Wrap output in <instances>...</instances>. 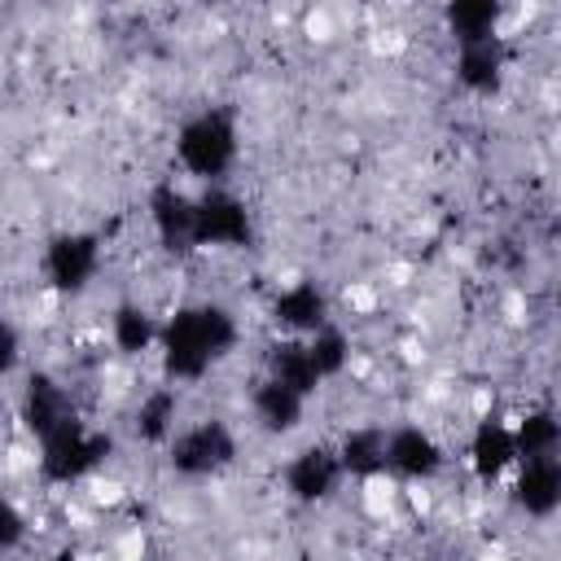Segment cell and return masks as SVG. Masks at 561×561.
I'll return each instance as SVG.
<instances>
[{"instance_id": "18", "label": "cell", "mask_w": 561, "mask_h": 561, "mask_svg": "<svg viewBox=\"0 0 561 561\" xmlns=\"http://www.w3.org/2000/svg\"><path fill=\"white\" fill-rule=\"evenodd\" d=\"M267 377L280 381V386H289V390L302 394V399H311V394L324 386V381L316 377L311 359H307L302 337H280V342L267 346Z\"/></svg>"}, {"instance_id": "25", "label": "cell", "mask_w": 561, "mask_h": 561, "mask_svg": "<svg viewBox=\"0 0 561 561\" xmlns=\"http://www.w3.org/2000/svg\"><path fill=\"white\" fill-rule=\"evenodd\" d=\"M0 561H13V557H0Z\"/></svg>"}, {"instance_id": "5", "label": "cell", "mask_w": 561, "mask_h": 561, "mask_svg": "<svg viewBox=\"0 0 561 561\" xmlns=\"http://www.w3.org/2000/svg\"><path fill=\"white\" fill-rule=\"evenodd\" d=\"M193 237L197 250H241L254 241V219L245 210V202L219 184H206L193 197Z\"/></svg>"}, {"instance_id": "15", "label": "cell", "mask_w": 561, "mask_h": 561, "mask_svg": "<svg viewBox=\"0 0 561 561\" xmlns=\"http://www.w3.org/2000/svg\"><path fill=\"white\" fill-rule=\"evenodd\" d=\"M250 412H254V425H259L263 434L280 438V434H294V430L302 425L307 399H302V394H294L289 386H280V381L263 377V381L254 386V394H250Z\"/></svg>"}, {"instance_id": "17", "label": "cell", "mask_w": 561, "mask_h": 561, "mask_svg": "<svg viewBox=\"0 0 561 561\" xmlns=\"http://www.w3.org/2000/svg\"><path fill=\"white\" fill-rule=\"evenodd\" d=\"M158 329H162V320L149 307L131 302V298L118 302L114 316H110V342H114L118 355H145V351H153L158 346Z\"/></svg>"}, {"instance_id": "3", "label": "cell", "mask_w": 561, "mask_h": 561, "mask_svg": "<svg viewBox=\"0 0 561 561\" xmlns=\"http://www.w3.org/2000/svg\"><path fill=\"white\" fill-rule=\"evenodd\" d=\"M110 456H114V438L105 430L83 425L79 416L61 421L53 434L39 438V473L57 486H70V482L96 473Z\"/></svg>"}, {"instance_id": "13", "label": "cell", "mask_w": 561, "mask_h": 561, "mask_svg": "<svg viewBox=\"0 0 561 561\" xmlns=\"http://www.w3.org/2000/svg\"><path fill=\"white\" fill-rule=\"evenodd\" d=\"M513 504L543 522L561 508V456H530L517 460V478H513Z\"/></svg>"}, {"instance_id": "12", "label": "cell", "mask_w": 561, "mask_h": 561, "mask_svg": "<svg viewBox=\"0 0 561 561\" xmlns=\"http://www.w3.org/2000/svg\"><path fill=\"white\" fill-rule=\"evenodd\" d=\"M272 324L285 333V337H311L316 329L333 324L329 316V294L316 285V280H294L285 285L276 298H272Z\"/></svg>"}, {"instance_id": "22", "label": "cell", "mask_w": 561, "mask_h": 561, "mask_svg": "<svg viewBox=\"0 0 561 561\" xmlns=\"http://www.w3.org/2000/svg\"><path fill=\"white\" fill-rule=\"evenodd\" d=\"M302 346H307V359H311V368H316L320 381L342 377V368L351 364V337H346L337 324L316 329L311 337H302Z\"/></svg>"}, {"instance_id": "6", "label": "cell", "mask_w": 561, "mask_h": 561, "mask_svg": "<svg viewBox=\"0 0 561 561\" xmlns=\"http://www.w3.org/2000/svg\"><path fill=\"white\" fill-rule=\"evenodd\" d=\"M39 267H44V285H48L53 294L79 298V294L96 280V267H101V237H96V232H83V228L57 232V237H48Z\"/></svg>"}, {"instance_id": "11", "label": "cell", "mask_w": 561, "mask_h": 561, "mask_svg": "<svg viewBox=\"0 0 561 561\" xmlns=\"http://www.w3.org/2000/svg\"><path fill=\"white\" fill-rule=\"evenodd\" d=\"M508 53L513 48L504 35L456 44V83L473 96H495L504 88V75H508Z\"/></svg>"}, {"instance_id": "10", "label": "cell", "mask_w": 561, "mask_h": 561, "mask_svg": "<svg viewBox=\"0 0 561 561\" xmlns=\"http://www.w3.org/2000/svg\"><path fill=\"white\" fill-rule=\"evenodd\" d=\"M386 473L408 482H430L443 473V447L421 425H394L386 430Z\"/></svg>"}, {"instance_id": "9", "label": "cell", "mask_w": 561, "mask_h": 561, "mask_svg": "<svg viewBox=\"0 0 561 561\" xmlns=\"http://www.w3.org/2000/svg\"><path fill=\"white\" fill-rule=\"evenodd\" d=\"M70 416H79V412H75L66 386H61L53 373H44V368L26 373L22 394H18V421H22V430L35 434V438H44V434H53L61 421H70Z\"/></svg>"}, {"instance_id": "4", "label": "cell", "mask_w": 561, "mask_h": 561, "mask_svg": "<svg viewBox=\"0 0 561 561\" xmlns=\"http://www.w3.org/2000/svg\"><path fill=\"white\" fill-rule=\"evenodd\" d=\"M237 460V434L224 416H202L171 434L167 465L175 478H215Z\"/></svg>"}, {"instance_id": "23", "label": "cell", "mask_w": 561, "mask_h": 561, "mask_svg": "<svg viewBox=\"0 0 561 561\" xmlns=\"http://www.w3.org/2000/svg\"><path fill=\"white\" fill-rule=\"evenodd\" d=\"M26 539V513L0 491V557H13Z\"/></svg>"}, {"instance_id": "20", "label": "cell", "mask_w": 561, "mask_h": 561, "mask_svg": "<svg viewBox=\"0 0 561 561\" xmlns=\"http://www.w3.org/2000/svg\"><path fill=\"white\" fill-rule=\"evenodd\" d=\"M175 416H180V390L175 386H153L140 403H136V416H131V430L140 443H171L175 434Z\"/></svg>"}, {"instance_id": "14", "label": "cell", "mask_w": 561, "mask_h": 561, "mask_svg": "<svg viewBox=\"0 0 561 561\" xmlns=\"http://www.w3.org/2000/svg\"><path fill=\"white\" fill-rule=\"evenodd\" d=\"M517 465V443H513V425H504L500 416H482L469 434V469L478 482H500L508 469Z\"/></svg>"}, {"instance_id": "7", "label": "cell", "mask_w": 561, "mask_h": 561, "mask_svg": "<svg viewBox=\"0 0 561 561\" xmlns=\"http://www.w3.org/2000/svg\"><path fill=\"white\" fill-rule=\"evenodd\" d=\"M342 486V465L329 443H307L285 465V491L298 504H324Z\"/></svg>"}, {"instance_id": "16", "label": "cell", "mask_w": 561, "mask_h": 561, "mask_svg": "<svg viewBox=\"0 0 561 561\" xmlns=\"http://www.w3.org/2000/svg\"><path fill=\"white\" fill-rule=\"evenodd\" d=\"M337 465H342V478H381L386 473V430L381 425H355L337 438Z\"/></svg>"}, {"instance_id": "8", "label": "cell", "mask_w": 561, "mask_h": 561, "mask_svg": "<svg viewBox=\"0 0 561 561\" xmlns=\"http://www.w3.org/2000/svg\"><path fill=\"white\" fill-rule=\"evenodd\" d=\"M149 224H153V237L167 254L184 259L197 250V237H193V197L184 188H175L171 180L153 184L149 188Z\"/></svg>"}, {"instance_id": "24", "label": "cell", "mask_w": 561, "mask_h": 561, "mask_svg": "<svg viewBox=\"0 0 561 561\" xmlns=\"http://www.w3.org/2000/svg\"><path fill=\"white\" fill-rule=\"evenodd\" d=\"M18 364H22V333H18V324L9 316H0V381L13 377Z\"/></svg>"}, {"instance_id": "19", "label": "cell", "mask_w": 561, "mask_h": 561, "mask_svg": "<svg viewBox=\"0 0 561 561\" xmlns=\"http://www.w3.org/2000/svg\"><path fill=\"white\" fill-rule=\"evenodd\" d=\"M443 22H447V35H451L456 44H473V39L500 35L504 4H500V0H451V4L443 9Z\"/></svg>"}, {"instance_id": "1", "label": "cell", "mask_w": 561, "mask_h": 561, "mask_svg": "<svg viewBox=\"0 0 561 561\" xmlns=\"http://www.w3.org/2000/svg\"><path fill=\"white\" fill-rule=\"evenodd\" d=\"M241 342L237 316L224 302H184L175 307L158 329V359L162 377L175 381H202L215 364H224Z\"/></svg>"}, {"instance_id": "21", "label": "cell", "mask_w": 561, "mask_h": 561, "mask_svg": "<svg viewBox=\"0 0 561 561\" xmlns=\"http://www.w3.org/2000/svg\"><path fill=\"white\" fill-rule=\"evenodd\" d=\"M513 443H517V460L557 456V447H561V421H557V412L552 408H530L513 425Z\"/></svg>"}, {"instance_id": "2", "label": "cell", "mask_w": 561, "mask_h": 561, "mask_svg": "<svg viewBox=\"0 0 561 561\" xmlns=\"http://www.w3.org/2000/svg\"><path fill=\"white\" fill-rule=\"evenodd\" d=\"M237 153H241V131L228 105H206L188 114L175 131V162L206 184H219L237 167Z\"/></svg>"}]
</instances>
